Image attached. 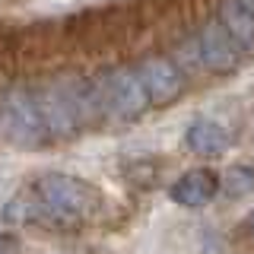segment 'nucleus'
<instances>
[{
  "label": "nucleus",
  "instance_id": "8",
  "mask_svg": "<svg viewBox=\"0 0 254 254\" xmlns=\"http://www.w3.org/2000/svg\"><path fill=\"white\" fill-rule=\"evenodd\" d=\"M222 29L232 35V42L242 48V45H254V13L242 0H226L222 3Z\"/></svg>",
  "mask_w": 254,
  "mask_h": 254
},
{
  "label": "nucleus",
  "instance_id": "10",
  "mask_svg": "<svg viewBox=\"0 0 254 254\" xmlns=\"http://www.w3.org/2000/svg\"><path fill=\"white\" fill-rule=\"evenodd\" d=\"M248 232L254 235V210H251V216H248Z\"/></svg>",
  "mask_w": 254,
  "mask_h": 254
},
{
  "label": "nucleus",
  "instance_id": "3",
  "mask_svg": "<svg viewBox=\"0 0 254 254\" xmlns=\"http://www.w3.org/2000/svg\"><path fill=\"white\" fill-rule=\"evenodd\" d=\"M0 124L6 137L19 146H38L42 140H48L32 92H6L0 102Z\"/></svg>",
  "mask_w": 254,
  "mask_h": 254
},
{
  "label": "nucleus",
  "instance_id": "5",
  "mask_svg": "<svg viewBox=\"0 0 254 254\" xmlns=\"http://www.w3.org/2000/svg\"><path fill=\"white\" fill-rule=\"evenodd\" d=\"M194 45V58L200 67L213 70V73H232V70L242 64V48L232 42V35H229L222 26H206L200 32V38Z\"/></svg>",
  "mask_w": 254,
  "mask_h": 254
},
{
  "label": "nucleus",
  "instance_id": "7",
  "mask_svg": "<svg viewBox=\"0 0 254 254\" xmlns=\"http://www.w3.org/2000/svg\"><path fill=\"white\" fill-rule=\"evenodd\" d=\"M185 143L197 156H219L229 149V133L216 121H194L185 133Z\"/></svg>",
  "mask_w": 254,
  "mask_h": 254
},
{
  "label": "nucleus",
  "instance_id": "1",
  "mask_svg": "<svg viewBox=\"0 0 254 254\" xmlns=\"http://www.w3.org/2000/svg\"><path fill=\"white\" fill-rule=\"evenodd\" d=\"M102 213V194L89 181L73 175H38L29 197H16L6 206L10 222H42L54 229H76Z\"/></svg>",
  "mask_w": 254,
  "mask_h": 254
},
{
  "label": "nucleus",
  "instance_id": "6",
  "mask_svg": "<svg viewBox=\"0 0 254 254\" xmlns=\"http://www.w3.org/2000/svg\"><path fill=\"white\" fill-rule=\"evenodd\" d=\"M172 200L181 206H206L219 194V178L210 169H190L172 185Z\"/></svg>",
  "mask_w": 254,
  "mask_h": 254
},
{
  "label": "nucleus",
  "instance_id": "4",
  "mask_svg": "<svg viewBox=\"0 0 254 254\" xmlns=\"http://www.w3.org/2000/svg\"><path fill=\"white\" fill-rule=\"evenodd\" d=\"M137 79L143 86V92H146V99L153 102V105H165V102L178 99L181 89H185V76H181V70L175 67L169 58H143L137 64Z\"/></svg>",
  "mask_w": 254,
  "mask_h": 254
},
{
  "label": "nucleus",
  "instance_id": "2",
  "mask_svg": "<svg viewBox=\"0 0 254 254\" xmlns=\"http://www.w3.org/2000/svg\"><path fill=\"white\" fill-rule=\"evenodd\" d=\"M95 89H99L102 108L108 115L121 118V121H133L149 105V99H146V92H143L133 70H108L105 76L95 79Z\"/></svg>",
  "mask_w": 254,
  "mask_h": 254
},
{
  "label": "nucleus",
  "instance_id": "9",
  "mask_svg": "<svg viewBox=\"0 0 254 254\" xmlns=\"http://www.w3.org/2000/svg\"><path fill=\"white\" fill-rule=\"evenodd\" d=\"M251 188H254V169L235 165V169L226 172V194L229 197H245V194H251Z\"/></svg>",
  "mask_w": 254,
  "mask_h": 254
}]
</instances>
